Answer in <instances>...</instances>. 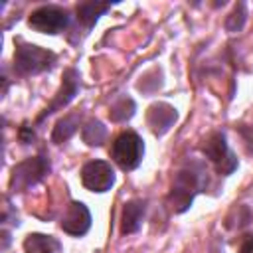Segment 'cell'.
Segmentation results:
<instances>
[{
    "label": "cell",
    "mask_w": 253,
    "mask_h": 253,
    "mask_svg": "<svg viewBox=\"0 0 253 253\" xmlns=\"http://www.w3.org/2000/svg\"><path fill=\"white\" fill-rule=\"evenodd\" d=\"M81 182L91 192H107L115 184V172L105 160H91L81 168Z\"/></svg>",
    "instance_id": "obj_7"
},
{
    "label": "cell",
    "mask_w": 253,
    "mask_h": 253,
    "mask_svg": "<svg viewBox=\"0 0 253 253\" xmlns=\"http://www.w3.org/2000/svg\"><path fill=\"white\" fill-rule=\"evenodd\" d=\"M59 241L53 239L51 235H42V233H30L24 239V251L26 253H57Z\"/></svg>",
    "instance_id": "obj_12"
},
{
    "label": "cell",
    "mask_w": 253,
    "mask_h": 253,
    "mask_svg": "<svg viewBox=\"0 0 253 253\" xmlns=\"http://www.w3.org/2000/svg\"><path fill=\"white\" fill-rule=\"evenodd\" d=\"M81 136H83V140H85L89 146H99V144H103V140H105V136H107V128L103 126L101 121L91 119V121L81 128Z\"/></svg>",
    "instance_id": "obj_15"
},
{
    "label": "cell",
    "mask_w": 253,
    "mask_h": 253,
    "mask_svg": "<svg viewBox=\"0 0 253 253\" xmlns=\"http://www.w3.org/2000/svg\"><path fill=\"white\" fill-rule=\"evenodd\" d=\"M243 24H245V4H237L235 10L229 14V18L225 22V28L229 32H237V30L243 28Z\"/></svg>",
    "instance_id": "obj_17"
},
{
    "label": "cell",
    "mask_w": 253,
    "mask_h": 253,
    "mask_svg": "<svg viewBox=\"0 0 253 253\" xmlns=\"http://www.w3.org/2000/svg\"><path fill=\"white\" fill-rule=\"evenodd\" d=\"M200 148L206 154V158H210L215 164V168H217L219 174L227 176V174H231L237 168V158L229 152V146H227V140H225V134L223 132H217L215 130V132L208 134L204 138V142H202Z\"/></svg>",
    "instance_id": "obj_5"
},
{
    "label": "cell",
    "mask_w": 253,
    "mask_h": 253,
    "mask_svg": "<svg viewBox=\"0 0 253 253\" xmlns=\"http://www.w3.org/2000/svg\"><path fill=\"white\" fill-rule=\"evenodd\" d=\"M77 91H79V73H77L75 69H65V73H63V83H61L59 91L55 93V97L51 99V103L42 111V115L38 117V123H42V121H43L45 117H49L51 113H55V111L67 107V105L71 103V99L77 95Z\"/></svg>",
    "instance_id": "obj_8"
},
{
    "label": "cell",
    "mask_w": 253,
    "mask_h": 253,
    "mask_svg": "<svg viewBox=\"0 0 253 253\" xmlns=\"http://www.w3.org/2000/svg\"><path fill=\"white\" fill-rule=\"evenodd\" d=\"M77 128H79V115H67L55 123L53 132H51V140L57 144L65 142L77 132Z\"/></svg>",
    "instance_id": "obj_14"
},
{
    "label": "cell",
    "mask_w": 253,
    "mask_h": 253,
    "mask_svg": "<svg viewBox=\"0 0 253 253\" xmlns=\"http://www.w3.org/2000/svg\"><path fill=\"white\" fill-rule=\"evenodd\" d=\"M146 204L142 200H130L123 208V217H121V233H134L138 231L142 217H144Z\"/></svg>",
    "instance_id": "obj_11"
},
{
    "label": "cell",
    "mask_w": 253,
    "mask_h": 253,
    "mask_svg": "<svg viewBox=\"0 0 253 253\" xmlns=\"http://www.w3.org/2000/svg\"><path fill=\"white\" fill-rule=\"evenodd\" d=\"M239 253H253V233L245 235L239 245Z\"/></svg>",
    "instance_id": "obj_19"
},
{
    "label": "cell",
    "mask_w": 253,
    "mask_h": 253,
    "mask_svg": "<svg viewBox=\"0 0 253 253\" xmlns=\"http://www.w3.org/2000/svg\"><path fill=\"white\" fill-rule=\"evenodd\" d=\"M239 132L243 134V138H245V142H247V148L253 152V125H251V126H241Z\"/></svg>",
    "instance_id": "obj_20"
},
{
    "label": "cell",
    "mask_w": 253,
    "mask_h": 253,
    "mask_svg": "<svg viewBox=\"0 0 253 253\" xmlns=\"http://www.w3.org/2000/svg\"><path fill=\"white\" fill-rule=\"evenodd\" d=\"M204 186V170L198 164H188L184 166L172 184V190L168 194V202L172 206V210L176 213H182L190 208L194 196L200 192V188Z\"/></svg>",
    "instance_id": "obj_1"
},
{
    "label": "cell",
    "mask_w": 253,
    "mask_h": 253,
    "mask_svg": "<svg viewBox=\"0 0 253 253\" xmlns=\"http://www.w3.org/2000/svg\"><path fill=\"white\" fill-rule=\"evenodd\" d=\"M28 24L42 34H59L69 26V12L59 6H42L30 14Z\"/></svg>",
    "instance_id": "obj_6"
},
{
    "label": "cell",
    "mask_w": 253,
    "mask_h": 253,
    "mask_svg": "<svg viewBox=\"0 0 253 253\" xmlns=\"http://www.w3.org/2000/svg\"><path fill=\"white\" fill-rule=\"evenodd\" d=\"M18 138H20V142H24V144H30V142L36 138V134H34L32 126H28V125H22V126H20V130H18Z\"/></svg>",
    "instance_id": "obj_18"
},
{
    "label": "cell",
    "mask_w": 253,
    "mask_h": 253,
    "mask_svg": "<svg viewBox=\"0 0 253 253\" xmlns=\"http://www.w3.org/2000/svg\"><path fill=\"white\" fill-rule=\"evenodd\" d=\"M142 154H144V144L134 130H125L113 140L111 158L123 170H134L140 164Z\"/></svg>",
    "instance_id": "obj_3"
},
{
    "label": "cell",
    "mask_w": 253,
    "mask_h": 253,
    "mask_svg": "<svg viewBox=\"0 0 253 253\" xmlns=\"http://www.w3.org/2000/svg\"><path fill=\"white\" fill-rule=\"evenodd\" d=\"M109 8L111 6L103 4V2H83V4H77V20L87 30H91L95 26V22L99 20V16H103Z\"/></svg>",
    "instance_id": "obj_13"
},
{
    "label": "cell",
    "mask_w": 253,
    "mask_h": 253,
    "mask_svg": "<svg viewBox=\"0 0 253 253\" xmlns=\"http://www.w3.org/2000/svg\"><path fill=\"white\" fill-rule=\"evenodd\" d=\"M47 172H49V162L45 156L26 158L24 162L14 166L10 176V188L14 192H26L28 188L36 186Z\"/></svg>",
    "instance_id": "obj_4"
},
{
    "label": "cell",
    "mask_w": 253,
    "mask_h": 253,
    "mask_svg": "<svg viewBox=\"0 0 253 253\" xmlns=\"http://www.w3.org/2000/svg\"><path fill=\"white\" fill-rule=\"evenodd\" d=\"M55 63V53L34 43L20 42L14 51V71L18 75H36L45 69H51Z\"/></svg>",
    "instance_id": "obj_2"
},
{
    "label": "cell",
    "mask_w": 253,
    "mask_h": 253,
    "mask_svg": "<svg viewBox=\"0 0 253 253\" xmlns=\"http://www.w3.org/2000/svg\"><path fill=\"white\" fill-rule=\"evenodd\" d=\"M91 227V213L85 204L81 202H71L61 217V229L73 237H81L89 231Z\"/></svg>",
    "instance_id": "obj_9"
},
{
    "label": "cell",
    "mask_w": 253,
    "mask_h": 253,
    "mask_svg": "<svg viewBox=\"0 0 253 253\" xmlns=\"http://www.w3.org/2000/svg\"><path fill=\"white\" fill-rule=\"evenodd\" d=\"M134 101L132 99H128V97H123V99H119L113 107H111V111H109V117H111V121H115V123H123V121H128L132 115H134Z\"/></svg>",
    "instance_id": "obj_16"
},
{
    "label": "cell",
    "mask_w": 253,
    "mask_h": 253,
    "mask_svg": "<svg viewBox=\"0 0 253 253\" xmlns=\"http://www.w3.org/2000/svg\"><path fill=\"white\" fill-rule=\"evenodd\" d=\"M176 109L168 103H154L148 107V113H146V123L150 126V130L156 134V136H162L164 132L170 130V126L174 125L176 121Z\"/></svg>",
    "instance_id": "obj_10"
}]
</instances>
